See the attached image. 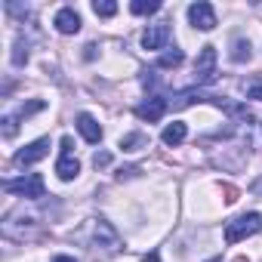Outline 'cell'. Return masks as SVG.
I'll list each match as a JSON object with an SVG mask.
<instances>
[{
	"mask_svg": "<svg viewBox=\"0 0 262 262\" xmlns=\"http://www.w3.org/2000/svg\"><path fill=\"white\" fill-rule=\"evenodd\" d=\"M90 250L99 259H111V256H117L123 250V241H120L117 228L108 219H102V216L90 219Z\"/></svg>",
	"mask_w": 262,
	"mask_h": 262,
	"instance_id": "obj_1",
	"label": "cell"
},
{
	"mask_svg": "<svg viewBox=\"0 0 262 262\" xmlns=\"http://www.w3.org/2000/svg\"><path fill=\"white\" fill-rule=\"evenodd\" d=\"M40 228V216L37 213H25V210H13L4 219V237L7 241H25Z\"/></svg>",
	"mask_w": 262,
	"mask_h": 262,
	"instance_id": "obj_2",
	"label": "cell"
},
{
	"mask_svg": "<svg viewBox=\"0 0 262 262\" xmlns=\"http://www.w3.org/2000/svg\"><path fill=\"white\" fill-rule=\"evenodd\" d=\"M4 191L7 194H16V198H25V201L47 198V185H43L40 173H25L19 179H4Z\"/></svg>",
	"mask_w": 262,
	"mask_h": 262,
	"instance_id": "obj_3",
	"label": "cell"
},
{
	"mask_svg": "<svg viewBox=\"0 0 262 262\" xmlns=\"http://www.w3.org/2000/svg\"><path fill=\"white\" fill-rule=\"evenodd\" d=\"M262 231V216L259 213H244L231 222H225V244H241L244 237Z\"/></svg>",
	"mask_w": 262,
	"mask_h": 262,
	"instance_id": "obj_4",
	"label": "cell"
},
{
	"mask_svg": "<svg viewBox=\"0 0 262 262\" xmlns=\"http://www.w3.org/2000/svg\"><path fill=\"white\" fill-rule=\"evenodd\" d=\"M213 80H216V47L207 43V47H201V56H198V62H194L191 90H201V86H207V83H213Z\"/></svg>",
	"mask_w": 262,
	"mask_h": 262,
	"instance_id": "obj_5",
	"label": "cell"
},
{
	"mask_svg": "<svg viewBox=\"0 0 262 262\" xmlns=\"http://www.w3.org/2000/svg\"><path fill=\"white\" fill-rule=\"evenodd\" d=\"M56 176L62 182H71L80 176V161L74 158V139L71 136H62L59 142V161H56Z\"/></svg>",
	"mask_w": 262,
	"mask_h": 262,
	"instance_id": "obj_6",
	"label": "cell"
},
{
	"mask_svg": "<svg viewBox=\"0 0 262 262\" xmlns=\"http://www.w3.org/2000/svg\"><path fill=\"white\" fill-rule=\"evenodd\" d=\"M37 111H43V102L40 99H34V102H28V105H19L16 111H10V114H4V139H13L16 133H19V120H25V117H31V114H37Z\"/></svg>",
	"mask_w": 262,
	"mask_h": 262,
	"instance_id": "obj_7",
	"label": "cell"
},
{
	"mask_svg": "<svg viewBox=\"0 0 262 262\" xmlns=\"http://www.w3.org/2000/svg\"><path fill=\"white\" fill-rule=\"evenodd\" d=\"M50 155V139L43 136V139H34V142H28L22 151H16V167H31V164H37V161H43Z\"/></svg>",
	"mask_w": 262,
	"mask_h": 262,
	"instance_id": "obj_8",
	"label": "cell"
},
{
	"mask_svg": "<svg viewBox=\"0 0 262 262\" xmlns=\"http://www.w3.org/2000/svg\"><path fill=\"white\" fill-rule=\"evenodd\" d=\"M188 22L198 28V31H213L216 28V10L210 4H204V0H198V4L188 7Z\"/></svg>",
	"mask_w": 262,
	"mask_h": 262,
	"instance_id": "obj_9",
	"label": "cell"
},
{
	"mask_svg": "<svg viewBox=\"0 0 262 262\" xmlns=\"http://www.w3.org/2000/svg\"><path fill=\"white\" fill-rule=\"evenodd\" d=\"M170 37H173L170 22H158V25H148V28H145V34H142V47H145V50H167Z\"/></svg>",
	"mask_w": 262,
	"mask_h": 262,
	"instance_id": "obj_10",
	"label": "cell"
},
{
	"mask_svg": "<svg viewBox=\"0 0 262 262\" xmlns=\"http://www.w3.org/2000/svg\"><path fill=\"white\" fill-rule=\"evenodd\" d=\"M167 108H170V102L155 93V96H148L142 105H136V117H139V120H148V123H158V120L167 114Z\"/></svg>",
	"mask_w": 262,
	"mask_h": 262,
	"instance_id": "obj_11",
	"label": "cell"
},
{
	"mask_svg": "<svg viewBox=\"0 0 262 262\" xmlns=\"http://www.w3.org/2000/svg\"><path fill=\"white\" fill-rule=\"evenodd\" d=\"M53 25H56V31H59V34H77L83 22H80V16H77V10H74V7H62V10L56 13Z\"/></svg>",
	"mask_w": 262,
	"mask_h": 262,
	"instance_id": "obj_12",
	"label": "cell"
},
{
	"mask_svg": "<svg viewBox=\"0 0 262 262\" xmlns=\"http://www.w3.org/2000/svg\"><path fill=\"white\" fill-rule=\"evenodd\" d=\"M77 129H80V136H83L90 145H99V142H102V126H99V120H96L93 114L80 111V114H77Z\"/></svg>",
	"mask_w": 262,
	"mask_h": 262,
	"instance_id": "obj_13",
	"label": "cell"
},
{
	"mask_svg": "<svg viewBox=\"0 0 262 262\" xmlns=\"http://www.w3.org/2000/svg\"><path fill=\"white\" fill-rule=\"evenodd\" d=\"M185 136H188V126H185L182 120H173V123H167V126H164L161 142H164V145H170V148H176V145H182V142H185Z\"/></svg>",
	"mask_w": 262,
	"mask_h": 262,
	"instance_id": "obj_14",
	"label": "cell"
},
{
	"mask_svg": "<svg viewBox=\"0 0 262 262\" xmlns=\"http://www.w3.org/2000/svg\"><path fill=\"white\" fill-rule=\"evenodd\" d=\"M250 40H244V37H234L231 40V53H228V59L234 62V65H241V62H250Z\"/></svg>",
	"mask_w": 262,
	"mask_h": 262,
	"instance_id": "obj_15",
	"label": "cell"
},
{
	"mask_svg": "<svg viewBox=\"0 0 262 262\" xmlns=\"http://www.w3.org/2000/svg\"><path fill=\"white\" fill-rule=\"evenodd\" d=\"M182 62H185V53H182V50H176V47H173V50H170V53H164V56H161V59H158V65H155V68H158V71H161V68H179V65H182Z\"/></svg>",
	"mask_w": 262,
	"mask_h": 262,
	"instance_id": "obj_16",
	"label": "cell"
},
{
	"mask_svg": "<svg viewBox=\"0 0 262 262\" xmlns=\"http://www.w3.org/2000/svg\"><path fill=\"white\" fill-rule=\"evenodd\" d=\"M139 145H148V136L145 133H126L120 139V148L123 151H139Z\"/></svg>",
	"mask_w": 262,
	"mask_h": 262,
	"instance_id": "obj_17",
	"label": "cell"
},
{
	"mask_svg": "<svg viewBox=\"0 0 262 262\" xmlns=\"http://www.w3.org/2000/svg\"><path fill=\"white\" fill-rule=\"evenodd\" d=\"M25 62H28V40L19 34V37H16V47H13V65L22 68Z\"/></svg>",
	"mask_w": 262,
	"mask_h": 262,
	"instance_id": "obj_18",
	"label": "cell"
},
{
	"mask_svg": "<svg viewBox=\"0 0 262 262\" xmlns=\"http://www.w3.org/2000/svg\"><path fill=\"white\" fill-rule=\"evenodd\" d=\"M129 10H133L136 16H151V13L161 10V4H158V0H133V4H129Z\"/></svg>",
	"mask_w": 262,
	"mask_h": 262,
	"instance_id": "obj_19",
	"label": "cell"
},
{
	"mask_svg": "<svg viewBox=\"0 0 262 262\" xmlns=\"http://www.w3.org/2000/svg\"><path fill=\"white\" fill-rule=\"evenodd\" d=\"M93 13H96L99 19H111V16L117 13V4H114V0H96V4H93Z\"/></svg>",
	"mask_w": 262,
	"mask_h": 262,
	"instance_id": "obj_20",
	"label": "cell"
},
{
	"mask_svg": "<svg viewBox=\"0 0 262 262\" xmlns=\"http://www.w3.org/2000/svg\"><path fill=\"white\" fill-rule=\"evenodd\" d=\"M108 164H111V155H108V151H96V158H93V167H96V170H105Z\"/></svg>",
	"mask_w": 262,
	"mask_h": 262,
	"instance_id": "obj_21",
	"label": "cell"
},
{
	"mask_svg": "<svg viewBox=\"0 0 262 262\" xmlns=\"http://www.w3.org/2000/svg\"><path fill=\"white\" fill-rule=\"evenodd\" d=\"M247 96H250V99H259V102H262V83L250 86V90H247Z\"/></svg>",
	"mask_w": 262,
	"mask_h": 262,
	"instance_id": "obj_22",
	"label": "cell"
},
{
	"mask_svg": "<svg viewBox=\"0 0 262 262\" xmlns=\"http://www.w3.org/2000/svg\"><path fill=\"white\" fill-rule=\"evenodd\" d=\"M53 262H77V259H74V256H56Z\"/></svg>",
	"mask_w": 262,
	"mask_h": 262,
	"instance_id": "obj_23",
	"label": "cell"
},
{
	"mask_svg": "<svg viewBox=\"0 0 262 262\" xmlns=\"http://www.w3.org/2000/svg\"><path fill=\"white\" fill-rule=\"evenodd\" d=\"M253 191H256V194H262V179H259V182L253 185Z\"/></svg>",
	"mask_w": 262,
	"mask_h": 262,
	"instance_id": "obj_24",
	"label": "cell"
},
{
	"mask_svg": "<svg viewBox=\"0 0 262 262\" xmlns=\"http://www.w3.org/2000/svg\"><path fill=\"white\" fill-rule=\"evenodd\" d=\"M210 262H222V256H213V259H210Z\"/></svg>",
	"mask_w": 262,
	"mask_h": 262,
	"instance_id": "obj_25",
	"label": "cell"
},
{
	"mask_svg": "<svg viewBox=\"0 0 262 262\" xmlns=\"http://www.w3.org/2000/svg\"><path fill=\"white\" fill-rule=\"evenodd\" d=\"M148 259H151V262H158V253H151V256H148Z\"/></svg>",
	"mask_w": 262,
	"mask_h": 262,
	"instance_id": "obj_26",
	"label": "cell"
}]
</instances>
